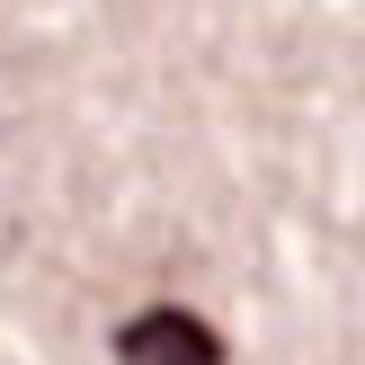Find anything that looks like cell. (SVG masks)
Here are the masks:
<instances>
[{
	"label": "cell",
	"mask_w": 365,
	"mask_h": 365,
	"mask_svg": "<svg viewBox=\"0 0 365 365\" xmlns=\"http://www.w3.org/2000/svg\"><path fill=\"white\" fill-rule=\"evenodd\" d=\"M107 348H116V365H232V339L214 330L205 312H187V303H143V312H125L116 330H107Z\"/></svg>",
	"instance_id": "1"
}]
</instances>
